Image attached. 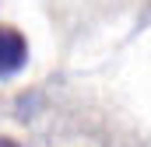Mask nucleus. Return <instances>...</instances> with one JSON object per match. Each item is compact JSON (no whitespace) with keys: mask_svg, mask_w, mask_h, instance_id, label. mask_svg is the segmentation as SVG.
Here are the masks:
<instances>
[{"mask_svg":"<svg viewBox=\"0 0 151 147\" xmlns=\"http://www.w3.org/2000/svg\"><path fill=\"white\" fill-rule=\"evenodd\" d=\"M0 147H18L14 140H7V137H0Z\"/></svg>","mask_w":151,"mask_h":147,"instance_id":"2","label":"nucleus"},{"mask_svg":"<svg viewBox=\"0 0 151 147\" xmlns=\"http://www.w3.org/2000/svg\"><path fill=\"white\" fill-rule=\"evenodd\" d=\"M28 63V42L18 28H0V81L14 77Z\"/></svg>","mask_w":151,"mask_h":147,"instance_id":"1","label":"nucleus"}]
</instances>
